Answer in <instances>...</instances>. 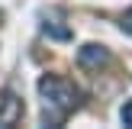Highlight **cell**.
<instances>
[{
    "mask_svg": "<svg viewBox=\"0 0 132 129\" xmlns=\"http://www.w3.org/2000/svg\"><path fill=\"white\" fill-rule=\"evenodd\" d=\"M23 119V100L13 90H0V126H16Z\"/></svg>",
    "mask_w": 132,
    "mask_h": 129,
    "instance_id": "3",
    "label": "cell"
},
{
    "mask_svg": "<svg viewBox=\"0 0 132 129\" xmlns=\"http://www.w3.org/2000/svg\"><path fill=\"white\" fill-rule=\"evenodd\" d=\"M77 64L87 68V71H100L103 64H110V49L106 45H97V42L84 45V49L77 52Z\"/></svg>",
    "mask_w": 132,
    "mask_h": 129,
    "instance_id": "2",
    "label": "cell"
},
{
    "mask_svg": "<svg viewBox=\"0 0 132 129\" xmlns=\"http://www.w3.org/2000/svg\"><path fill=\"white\" fill-rule=\"evenodd\" d=\"M42 29H45V36L58 39V42H68V39H71V29H68V26H61V19H58V16H48V19L42 23Z\"/></svg>",
    "mask_w": 132,
    "mask_h": 129,
    "instance_id": "4",
    "label": "cell"
},
{
    "mask_svg": "<svg viewBox=\"0 0 132 129\" xmlns=\"http://www.w3.org/2000/svg\"><path fill=\"white\" fill-rule=\"evenodd\" d=\"M122 32H129V36H132V10L122 13Z\"/></svg>",
    "mask_w": 132,
    "mask_h": 129,
    "instance_id": "6",
    "label": "cell"
},
{
    "mask_svg": "<svg viewBox=\"0 0 132 129\" xmlns=\"http://www.w3.org/2000/svg\"><path fill=\"white\" fill-rule=\"evenodd\" d=\"M119 116H122V123H126V126H132V100H126V103H122Z\"/></svg>",
    "mask_w": 132,
    "mask_h": 129,
    "instance_id": "5",
    "label": "cell"
},
{
    "mask_svg": "<svg viewBox=\"0 0 132 129\" xmlns=\"http://www.w3.org/2000/svg\"><path fill=\"white\" fill-rule=\"evenodd\" d=\"M39 94L45 103V123H52V126H61L68 113H74L81 103V90L68 77H58V74H45L39 81Z\"/></svg>",
    "mask_w": 132,
    "mask_h": 129,
    "instance_id": "1",
    "label": "cell"
}]
</instances>
